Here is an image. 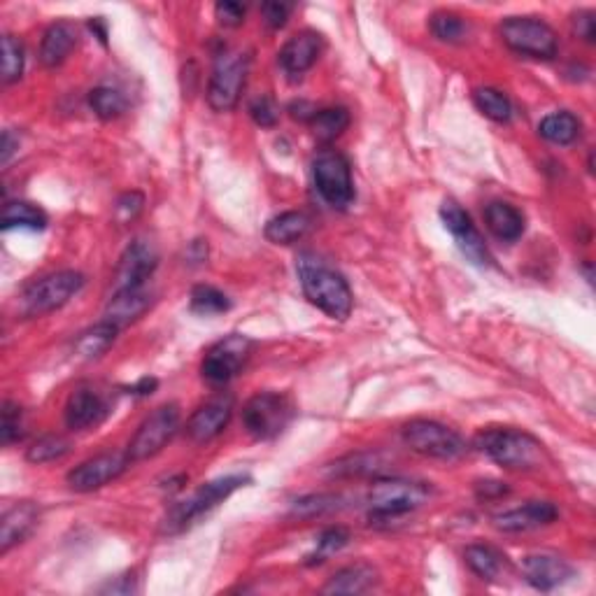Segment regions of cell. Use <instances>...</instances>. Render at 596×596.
<instances>
[{"label":"cell","instance_id":"obj_41","mask_svg":"<svg viewBox=\"0 0 596 596\" xmlns=\"http://www.w3.org/2000/svg\"><path fill=\"white\" fill-rule=\"evenodd\" d=\"M250 117L261 129H273L280 119V108L271 96H259L250 103Z\"/></svg>","mask_w":596,"mask_h":596},{"label":"cell","instance_id":"obj_26","mask_svg":"<svg viewBox=\"0 0 596 596\" xmlns=\"http://www.w3.org/2000/svg\"><path fill=\"white\" fill-rule=\"evenodd\" d=\"M378 583V571L368 564L345 566L324 585V594H364Z\"/></svg>","mask_w":596,"mask_h":596},{"label":"cell","instance_id":"obj_9","mask_svg":"<svg viewBox=\"0 0 596 596\" xmlns=\"http://www.w3.org/2000/svg\"><path fill=\"white\" fill-rule=\"evenodd\" d=\"M403 443L422 457L452 461L466 454V441L457 431L434 420H413L403 427Z\"/></svg>","mask_w":596,"mask_h":596},{"label":"cell","instance_id":"obj_25","mask_svg":"<svg viewBox=\"0 0 596 596\" xmlns=\"http://www.w3.org/2000/svg\"><path fill=\"white\" fill-rule=\"evenodd\" d=\"M487 229L503 243H517L524 233V215L515 205L494 201L485 208Z\"/></svg>","mask_w":596,"mask_h":596},{"label":"cell","instance_id":"obj_39","mask_svg":"<svg viewBox=\"0 0 596 596\" xmlns=\"http://www.w3.org/2000/svg\"><path fill=\"white\" fill-rule=\"evenodd\" d=\"M24 45L14 38V35H5L3 38V82L12 84L21 80L24 75Z\"/></svg>","mask_w":596,"mask_h":596},{"label":"cell","instance_id":"obj_19","mask_svg":"<svg viewBox=\"0 0 596 596\" xmlns=\"http://www.w3.org/2000/svg\"><path fill=\"white\" fill-rule=\"evenodd\" d=\"M233 415V399L231 396H217L196 410L187 422V436L194 443H210L222 431L229 427Z\"/></svg>","mask_w":596,"mask_h":596},{"label":"cell","instance_id":"obj_4","mask_svg":"<svg viewBox=\"0 0 596 596\" xmlns=\"http://www.w3.org/2000/svg\"><path fill=\"white\" fill-rule=\"evenodd\" d=\"M247 482H250V478L240 473L224 475V478L205 482V485L198 487L194 494L187 496V499L175 503V506H170V510L161 522V531L168 536L182 534V531L191 527L198 517L208 515L210 510H215L219 503H224L233 492H238L240 487H245Z\"/></svg>","mask_w":596,"mask_h":596},{"label":"cell","instance_id":"obj_17","mask_svg":"<svg viewBox=\"0 0 596 596\" xmlns=\"http://www.w3.org/2000/svg\"><path fill=\"white\" fill-rule=\"evenodd\" d=\"M524 580L538 592H552L562 587L573 578V566L566 559L550 555V552H538L522 559Z\"/></svg>","mask_w":596,"mask_h":596},{"label":"cell","instance_id":"obj_10","mask_svg":"<svg viewBox=\"0 0 596 596\" xmlns=\"http://www.w3.org/2000/svg\"><path fill=\"white\" fill-rule=\"evenodd\" d=\"M247 73H250V56L222 52L215 61L210 84H208V103L215 112L236 110L243 96Z\"/></svg>","mask_w":596,"mask_h":596},{"label":"cell","instance_id":"obj_42","mask_svg":"<svg viewBox=\"0 0 596 596\" xmlns=\"http://www.w3.org/2000/svg\"><path fill=\"white\" fill-rule=\"evenodd\" d=\"M145 208V196L140 191H126L117 198L115 203V217L119 224H129L133 219H138L140 212Z\"/></svg>","mask_w":596,"mask_h":596},{"label":"cell","instance_id":"obj_11","mask_svg":"<svg viewBox=\"0 0 596 596\" xmlns=\"http://www.w3.org/2000/svg\"><path fill=\"white\" fill-rule=\"evenodd\" d=\"M254 343L243 333H231L205 352L201 361V375L212 387H224L243 371L250 359Z\"/></svg>","mask_w":596,"mask_h":596},{"label":"cell","instance_id":"obj_34","mask_svg":"<svg viewBox=\"0 0 596 596\" xmlns=\"http://www.w3.org/2000/svg\"><path fill=\"white\" fill-rule=\"evenodd\" d=\"M89 108L94 110V115L103 122H112V119H119L129 108L122 91L112 87H96L89 91Z\"/></svg>","mask_w":596,"mask_h":596},{"label":"cell","instance_id":"obj_18","mask_svg":"<svg viewBox=\"0 0 596 596\" xmlns=\"http://www.w3.org/2000/svg\"><path fill=\"white\" fill-rule=\"evenodd\" d=\"M559 517V510L550 501H529L520 508H510L506 513L494 515V527L503 534H522V531H534L548 527Z\"/></svg>","mask_w":596,"mask_h":596},{"label":"cell","instance_id":"obj_31","mask_svg":"<svg viewBox=\"0 0 596 596\" xmlns=\"http://www.w3.org/2000/svg\"><path fill=\"white\" fill-rule=\"evenodd\" d=\"M47 215L45 210L38 208V205L28 201H12L3 208V217H0V224H3V231L12 229H28V231H42L47 226Z\"/></svg>","mask_w":596,"mask_h":596},{"label":"cell","instance_id":"obj_23","mask_svg":"<svg viewBox=\"0 0 596 596\" xmlns=\"http://www.w3.org/2000/svg\"><path fill=\"white\" fill-rule=\"evenodd\" d=\"M389 464H392V459L380 450L354 452L333 461L329 475L331 478H382V475H387Z\"/></svg>","mask_w":596,"mask_h":596},{"label":"cell","instance_id":"obj_21","mask_svg":"<svg viewBox=\"0 0 596 596\" xmlns=\"http://www.w3.org/2000/svg\"><path fill=\"white\" fill-rule=\"evenodd\" d=\"M154 296L149 292V287H122L115 289V294L110 296L108 305H105V322L119 326H129L131 322H136L145 315L152 305Z\"/></svg>","mask_w":596,"mask_h":596},{"label":"cell","instance_id":"obj_22","mask_svg":"<svg viewBox=\"0 0 596 596\" xmlns=\"http://www.w3.org/2000/svg\"><path fill=\"white\" fill-rule=\"evenodd\" d=\"M38 520H40V508L31 501L14 503L12 508H7L3 517H0V552L7 555L14 545L24 541V538L35 529Z\"/></svg>","mask_w":596,"mask_h":596},{"label":"cell","instance_id":"obj_45","mask_svg":"<svg viewBox=\"0 0 596 596\" xmlns=\"http://www.w3.org/2000/svg\"><path fill=\"white\" fill-rule=\"evenodd\" d=\"M261 14L268 28H282L287 24L289 14H292V5L280 3V0H271V3L261 5Z\"/></svg>","mask_w":596,"mask_h":596},{"label":"cell","instance_id":"obj_24","mask_svg":"<svg viewBox=\"0 0 596 596\" xmlns=\"http://www.w3.org/2000/svg\"><path fill=\"white\" fill-rule=\"evenodd\" d=\"M77 45V28L70 21H56L42 35L40 61L45 68H56L68 59Z\"/></svg>","mask_w":596,"mask_h":596},{"label":"cell","instance_id":"obj_2","mask_svg":"<svg viewBox=\"0 0 596 596\" xmlns=\"http://www.w3.org/2000/svg\"><path fill=\"white\" fill-rule=\"evenodd\" d=\"M475 447L508 471H534L545 461V445L522 429L480 431Z\"/></svg>","mask_w":596,"mask_h":596},{"label":"cell","instance_id":"obj_36","mask_svg":"<svg viewBox=\"0 0 596 596\" xmlns=\"http://www.w3.org/2000/svg\"><path fill=\"white\" fill-rule=\"evenodd\" d=\"M429 31L436 40L447 42V45H459V42L466 40L468 24L464 21V17H459V14L443 10V12L431 14Z\"/></svg>","mask_w":596,"mask_h":596},{"label":"cell","instance_id":"obj_30","mask_svg":"<svg viewBox=\"0 0 596 596\" xmlns=\"http://www.w3.org/2000/svg\"><path fill=\"white\" fill-rule=\"evenodd\" d=\"M466 566L471 569L480 580H494L501 576V571L506 569V557L492 545L473 543L468 545L464 552Z\"/></svg>","mask_w":596,"mask_h":596},{"label":"cell","instance_id":"obj_27","mask_svg":"<svg viewBox=\"0 0 596 596\" xmlns=\"http://www.w3.org/2000/svg\"><path fill=\"white\" fill-rule=\"evenodd\" d=\"M310 226H312V219L305 215V212L289 210V212H282L278 217H273L271 222L266 224L264 236L268 243L273 245H294L310 231Z\"/></svg>","mask_w":596,"mask_h":596},{"label":"cell","instance_id":"obj_6","mask_svg":"<svg viewBox=\"0 0 596 596\" xmlns=\"http://www.w3.org/2000/svg\"><path fill=\"white\" fill-rule=\"evenodd\" d=\"M312 182L319 198L336 210H345L354 203V180L350 161L338 149L326 147L312 159Z\"/></svg>","mask_w":596,"mask_h":596},{"label":"cell","instance_id":"obj_32","mask_svg":"<svg viewBox=\"0 0 596 596\" xmlns=\"http://www.w3.org/2000/svg\"><path fill=\"white\" fill-rule=\"evenodd\" d=\"M350 126V112L347 108H324L317 110L315 117L310 119V131L319 143H331L338 136H343Z\"/></svg>","mask_w":596,"mask_h":596},{"label":"cell","instance_id":"obj_33","mask_svg":"<svg viewBox=\"0 0 596 596\" xmlns=\"http://www.w3.org/2000/svg\"><path fill=\"white\" fill-rule=\"evenodd\" d=\"M475 108H478L487 119H492L496 124H508L513 119V103L503 91L494 87H480L473 94Z\"/></svg>","mask_w":596,"mask_h":596},{"label":"cell","instance_id":"obj_51","mask_svg":"<svg viewBox=\"0 0 596 596\" xmlns=\"http://www.w3.org/2000/svg\"><path fill=\"white\" fill-rule=\"evenodd\" d=\"M156 387H159L156 378H143V380H138L133 387H129V392L136 394V396H149V394H154Z\"/></svg>","mask_w":596,"mask_h":596},{"label":"cell","instance_id":"obj_7","mask_svg":"<svg viewBox=\"0 0 596 596\" xmlns=\"http://www.w3.org/2000/svg\"><path fill=\"white\" fill-rule=\"evenodd\" d=\"M501 38L513 52L538 61H552L559 52V38L548 21L538 17H508L501 24Z\"/></svg>","mask_w":596,"mask_h":596},{"label":"cell","instance_id":"obj_37","mask_svg":"<svg viewBox=\"0 0 596 596\" xmlns=\"http://www.w3.org/2000/svg\"><path fill=\"white\" fill-rule=\"evenodd\" d=\"M347 543H350V531H347V529H343V527L324 529L317 538L315 550H312L310 555L305 557V566L324 564L331 555H336V552L343 550Z\"/></svg>","mask_w":596,"mask_h":596},{"label":"cell","instance_id":"obj_5","mask_svg":"<svg viewBox=\"0 0 596 596\" xmlns=\"http://www.w3.org/2000/svg\"><path fill=\"white\" fill-rule=\"evenodd\" d=\"M84 287V275L77 271L49 273L33 280L19 296V312L24 317H42L59 310Z\"/></svg>","mask_w":596,"mask_h":596},{"label":"cell","instance_id":"obj_28","mask_svg":"<svg viewBox=\"0 0 596 596\" xmlns=\"http://www.w3.org/2000/svg\"><path fill=\"white\" fill-rule=\"evenodd\" d=\"M119 331H122L119 326L101 319V322L89 326L87 331H82L80 336H77L75 354L84 361H94L98 357H103V354L115 345Z\"/></svg>","mask_w":596,"mask_h":596},{"label":"cell","instance_id":"obj_1","mask_svg":"<svg viewBox=\"0 0 596 596\" xmlns=\"http://www.w3.org/2000/svg\"><path fill=\"white\" fill-rule=\"evenodd\" d=\"M296 273L305 298L317 310H322L331 319H340V322L350 317L354 308V296L347 280L336 268H331L317 254L303 252L296 261Z\"/></svg>","mask_w":596,"mask_h":596},{"label":"cell","instance_id":"obj_46","mask_svg":"<svg viewBox=\"0 0 596 596\" xmlns=\"http://www.w3.org/2000/svg\"><path fill=\"white\" fill-rule=\"evenodd\" d=\"M573 33L587 45H592L596 40V19L592 10H580L573 14Z\"/></svg>","mask_w":596,"mask_h":596},{"label":"cell","instance_id":"obj_15","mask_svg":"<svg viewBox=\"0 0 596 596\" xmlns=\"http://www.w3.org/2000/svg\"><path fill=\"white\" fill-rule=\"evenodd\" d=\"M156 266H159V254L156 247L145 238H136L126 247L122 259H119L117 275H115V289L122 287H147Z\"/></svg>","mask_w":596,"mask_h":596},{"label":"cell","instance_id":"obj_49","mask_svg":"<svg viewBox=\"0 0 596 596\" xmlns=\"http://www.w3.org/2000/svg\"><path fill=\"white\" fill-rule=\"evenodd\" d=\"M315 112H317V108L308 101H294L292 105H289V115H292L294 119H298V122H308L310 124V119L315 117Z\"/></svg>","mask_w":596,"mask_h":596},{"label":"cell","instance_id":"obj_16","mask_svg":"<svg viewBox=\"0 0 596 596\" xmlns=\"http://www.w3.org/2000/svg\"><path fill=\"white\" fill-rule=\"evenodd\" d=\"M110 415V401L94 387H77L66 401V427L73 431H87L103 424Z\"/></svg>","mask_w":596,"mask_h":596},{"label":"cell","instance_id":"obj_50","mask_svg":"<svg viewBox=\"0 0 596 596\" xmlns=\"http://www.w3.org/2000/svg\"><path fill=\"white\" fill-rule=\"evenodd\" d=\"M17 149H19V138L14 136L10 129L3 131V145H0V161H3V166L12 159V154L17 152Z\"/></svg>","mask_w":596,"mask_h":596},{"label":"cell","instance_id":"obj_44","mask_svg":"<svg viewBox=\"0 0 596 596\" xmlns=\"http://www.w3.org/2000/svg\"><path fill=\"white\" fill-rule=\"evenodd\" d=\"M247 7L243 3H233V0H224V3L215 5V17L226 28H238L245 21Z\"/></svg>","mask_w":596,"mask_h":596},{"label":"cell","instance_id":"obj_43","mask_svg":"<svg viewBox=\"0 0 596 596\" xmlns=\"http://www.w3.org/2000/svg\"><path fill=\"white\" fill-rule=\"evenodd\" d=\"M0 438H3V445H12L17 438H21V408L17 406V403H12V401L3 403Z\"/></svg>","mask_w":596,"mask_h":596},{"label":"cell","instance_id":"obj_35","mask_svg":"<svg viewBox=\"0 0 596 596\" xmlns=\"http://www.w3.org/2000/svg\"><path fill=\"white\" fill-rule=\"evenodd\" d=\"M189 310L194 312V315H201V317L222 315V312L231 310V301H229V296H226L224 292H219L217 287L198 285L191 289Z\"/></svg>","mask_w":596,"mask_h":596},{"label":"cell","instance_id":"obj_13","mask_svg":"<svg viewBox=\"0 0 596 596\" xmlns=\"http://www.w3.org/2000/svg\"><path fill=\"white\" fill-rule=\"evenodd\" d=\"M129 464V452H103L98 454V457L87 459L82 461L80 466H75L73 471L68 473L66 482L73 492L89 494L96 492V489H103L117 478H122Z\"/></svg>","mask_w":596,"mask_h":596},{"label":"cell","instance_id":"obj_8","mask_svg":"<svg viewBox=\"0 0 596 596\" xmlns=\"http://www.w3.org/2000/svg\"><path fill=\"white\" fill-rule=\"evenodd\" d=\"M294 420V406L285 394L259 392L243 408V424L247 434L257 441H273Z\"/></svg>","mask_w":596,"mask_h":596},{"label":"cell","instance_id":"obj_48","mask_svg":"<svg viewBox=\"0 0 596 596\" xmlns=\"http://www.w3.org/2000/svg\"><path fill=\"white\" fill-rule=\"evenodd\" d=\"M138 590V585H136V576H133V573H129V576H122V578H115V583H110L103 587L101 592H105V594H133Z\"/></svg>","mask_w":596,"mask_h":596},{"label":"cell","instance_id":"obj_29","mask_svg":"<svg viewBox=\"0 0 596 596\" xmlns=\"http://www.w3.org/2000/svg\"><path fill=\"white\" fill-rule=\"evenodd\" d=\"M580 129H583L580 119L573 115V112L562 110V112H552V115L541 119V124H538V136L548 140L552 145L566 147V145H573L580 138Z\"/></svg>","mask_w":596,"mask_h":596},{"label":"cell","instance_id":"obj_40","mask_svg":"<svg viewBox=\"0 0 596 596\" xmlns=\"http://www.w3.org/2000/svg\"><path fill=\"white\" fill-rule=\"evenodd\" d=\"M340 501L343 496L338 494H310L298 499L292 508V515L296 517H319L326 513H333V510L340 508Z\"/></svg>","mask_w":596,"mask_h":596},{"label":"cell","instance_id":"obj_20","mask_svg":"<svg viewBox=\"0 0 596 596\" xmlns=\"http://www.w3.org/2000/svg\"><path fill=\"white\" fill-rule=\"evenodd\" d=\"M324 52V38L317 31H301L292 35L280 49V68L289 77H301L315 66Z\"/></svg>","mask_w":596,"mask_h":596},{"label":"cell","instance_id":"obj_47","mask_svg":"<svg viewBox=\"0 0 596 596\" xmlns=\"http://www.w3.org/2000/svg\"><path fill=\"white\" fill-rule=\"evenodd\" d=\"M475 494H478V499L492 501V499H501V496H506L508 487H506V482H499V480H482L475 485Z\"/></svg>","mask_w":596,"mask_h":596},{"label":"cell","instance_id":"obj_38","mask_svg":"<svg viewBox=\"0 0 596 596\" xmlns=\"http://www.w3.org/2000/svg\"><path fill=\"white\" fill-rule=\"evenodd\" d=\"M68 452H70V441H66L63 436H42L28 447L26 459L31 461V464H49V461L66 457Z\"/></svg>","mask_w":596,"mask_h":596},{"label":"cell","instance_id":"obj_3","mask_svg":"<svg viewBox=\"0 0 596 596\" xmlns=\"http://www.w3.org/2000/svg\"><path fill=\"white\" fill-rule=\"evenodd\" d=\"M434 487L429 482L406 480V478H375L368 492V520L371 524L399 520V517L422 508L431 499Z\"/></svg>","mask_w":596,"mask_h":596},{"label":"cell","instance_id":"obj_14","mask_svg":"<svg viewBox=\"0 0 596 596\" xmlns=\"http://www.w3.org/2000/svg\"><path fill=\"white\" fill-rule=\"evenodd\" d=\"M441 219L445 229L452 233L454 243H457L461 254H464L471 264L475 266L492 264V254H489L485 240H482L480 231L475 229L471 215H468L457 201L447 198V201L441 205Z\"/></svg>","mask_w":596,"mask_h":596},{"label":"cell","instance_id":"obj_12","mask_svg":"<svg viewBox=\"0 0 596 596\" xmlns=\"http://www.w3.org/2000/svg\"><path fill=\"white\" fill-rule=\"evenodd\" d=\"M180 429V406L177 403H163L156 410L149 413L143 424H140L136 436L129 443V459L131 461H145L152 459L166 447L173 436Z\"/></svg>","mask_w":596,"mask_h":596}]
</instances>
